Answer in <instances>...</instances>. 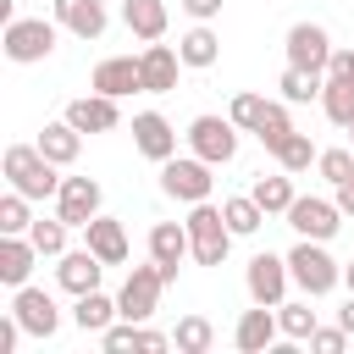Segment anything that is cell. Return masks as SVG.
Wrapping results in <instances>:
<instances>
[{"label": "cell", "instance_id": "9a60e30c", "mask_svg": "<svg viewBox=\"0 0 354 354\" xmlns=\"http://www.w3.org/2000/svg\"><path fill=\"white\" fill-rule=\"evenodd\" d=\"M55 216H61L66 227H88V221L100 216V183H94V177H61Z\"/></svg>", "mask_w": 354, "mask_h": 354}, {"label": "cell", "instance_id": "e575fe53", "mask_svg": "<svg viewBox=\"0 0 354 354\" xmlns=\"http://www.w3.org/2000/svg\"><path fill=\"white\" fill-rule=\"evenodd\" d=\"M266 105H271L266 94H249V88H243V94H232L227 116L238 122V133H260V116H266Z\"/></svg>", "mask_w": 354, "mask_h": 354}, {"label": "cell", "instance_id": "f35d334b", "mask_svg": "<svg viewBox=\"0 0 354 354\" xmlns=\"http://www.w3.org/2000/svg\"><path fill=\"white\" fill-rule=\"evenodd\" d=\"M310 348H315V354H343V348H348V332H343V326H315V332H310Z\"/></svg>", "mask_w": 354, "mask_h": 354}, {"label": "cell", "instance_id": "8d00e7d4", "mask_svg": "<svg viewBox=\"0 0 354 354\" xmlns=\"http://www.w3.org/2000/svg\"><path fill=\"white\" fill-rule=\"evenodd\" d=\"M28 205H33L28 194L6 188V199H0V232H28V227H33V210H28Z\"/></svg>", "mask_w": 354, "mask_h": 354}, {"label": "cell", "instance_id": "e0dca14e", "mask_svg": "<svg viewBox=\"0 0 354 354\" xmlns=\"http://www.w3.org/2000/svg\"><path fill=\"white\" fill-rule=\"evenodd\" d=\"M50 11H55V22H61L72 39H83V44H94V39L111 28V11H105V0H55Z\"/></svg>", "mask_w": 354, "mask_h": 354}, {"label": "cell", "instance_id": "ac0fdd59", "mask_svg": "<svg viewBox=\"0 0 354 354\" xmlns=\"http://www.w3.org/2000/svg\"><path fill=\"white\" fill-rule=\"evenodd\" d=\"M100 277H105V260L83 243V249H66L61 260H55V282H61V293H88V288H100Z\"/></svg>", "mask_w": 354, "mask_h": 354}, {"label": "cell", "instance_id": "ffe728a7", "mask_svg": "<svg viewBox=\"0 0 354 354\" xmlns=\"http://www.w3.org/2000/svg\"><path fill=\"white\" fill-rule=\"evenodd\" d=\"M88 88H100V94H111V100L138 94V88H144V77H138V55H105V61L88 72Z\"/></svg>", "mask_w": 354, "mask_h": 354}, {"label": "cell", "instance_id": "4316f807", "mask_svg": "<svg viewBox=\"0 0 354 354\" xmlns=\"http://www.w3.org/2000/svg\"><path fill=\"white\" fill-rule=\"evenodd\" d=\"M33 144H39V149H44L55 166H72V160H77V149H83V133H77V127L61 116V122H44Z\"/></svg>", "mask_w": 354, "mask_h": 354}, {"label": "cell", "instance_id": "4dcf8cb0", "mask_svg": "<svg viewBox=\"0 0 354 354\" xmlns=\"http://www.w3.org/2000/svg\"><path fill=\"white\" fill-rule=\"evenodd\" d=\"M171 348H177V354H210V348H216V326H210L205 315H183V321L171 326Z\"/></svg>", "mask_w": 354, "mask_h": 354}, {"label": "cell", "instance_id": "603a6c76", "mask_svg": "<svg viewBox=\"0 0 354 354\" xmlns=\"http://www.w3.org/2000/svg\"><path fill=\"white\" fill-rule=\"evenodd\" d=\"M116 315H122V304H116V299H105L100 288H88V293H77V299H72V326H77V332H94V337H100Z\"/></svg>", "mask_w": 354, "mask_h": 354}, {"label": "cell", "instance_id": "4fadbf2b", "mask_svg": "<svg viewBox=\"0 0 354 354\" xmlns=\"http://www.w3.org/2000/svg\"><path fill=\"white\" fill-rule=\"evenodd\" d=\"M66 122H72L77 133H116V127H122V105H116L111 94L88 88V94H77V100L66 105Z\"/></svg>", "mask_w": 354, "mask_h": 354}, {"label": "cell", "instance_id": "8fae6325", "mask_svg": "<svg viewBox=\"0 0 354 354\" xmlns=\"http://www.w3.org/2000/svg\"><path fill=\"white\" fill-rule=\"evenodd\" d=\"M11 315L22 321V332H28V337H55V332H61V310H55V299H50L44 288H33V282H22V288H17Z\"/></svg>", "mask_w": 354, "mask_h": 354}, {"label": "cell", "instance_id": "7402d4cb", "mask_svg": "<svg viewBox=\"0 0 354 354\" xmlns=\"http://www.w3.org/2000/svg\"><path fill=\"white\" fill-rule=\"evenodd\" d=\"M83 243H88V249H94L105 266H122V260H127V227H122L116 216H105V210H100V216L83 227Z\"/></svg>", "mask_w": 354, "mask_h": 354}, {"label": "cell", "instance_id": "f1b7e54d", "mask_svg": "<svg viewBox=\"0 0 354 354\" xmlns=\"http://www.w3.org/2000/svg\"><path fill=\"white\" fill-rule=\"evenodd\" d=\"M277 326H282L288 343H310V332L321 326V315L310 310V293H304V299H282V304H277Z\"/></svg>", "mask_w": 354, "mask_h": 354}, {"label": "cell", "instance_id": "f6af8a7d", "mask_svg": "<svg viewBox=\"0 0 354 354\" xmlns=\"http://www.w3.org/2000/svg\"><path fill=\"white\" fill-rule=\"evenodd\" d=\"M343 288H348V293H354V260H348V266H343Z\"/></svg>", "mask_w": 354, "mask_h": 354}, {"label": "cell", "instance_id": "836d02e7", "mask_svg": "<svg viewBox=\"0 0 354 354\" xmlns=\"http://www.w3.org/2000/svg\"><path fill=\"white\" fill-rule=\"evenodd\" d=\"M321 83H326V77L299 72V66H288V72L277 77V88H282V100H288V105H310V100H321Z\"/></svg>", "mask_w": 354, "mask_h": 354}, {"label": "cell", "instance_id": "277c9868", "mask_svg": "<svg viewBox=\"0 0 354 354\" xmlns=\"http://www.w3.org/2000/svg\"><path fill=\"white\" fill-rule=\"evenodd\" d=\"M288 271H293V288L310 293V299H326V293L343 282V266L326 254L321 238H299V243L288 249Z\"/></svg>", "mask_w": 354, "mask_h": 354}, {"label": "cell", "instance_id": "1f68e13d", "mask_svg": "<svg viewBox=\"0 0 354 354\" xmlns=\"http://www.w3.org/2000/svg\"><path fill=\"white\" fill-rule=\"evenodd\" d=\"M315 155H321V149H315V144H310V133H299V127L271 149V160H277L282 171H293V177H299V171H310V166H315Z\"/></svg>", "mask_w": 354, "mask_h": 354}, {"label": "cell", "instance_id": "d4e9b609", "mask_svg": "<svg viewBox=\"0 0 354 354\" xmlns=\"http://www.w3.org/2000/svg\"><path fill=\"white\" fill-rule=\"evenodd\" d=\"M177 55H183V66H194V72L216 66V61H221V39H216V28H210V22H194V28L177 39Z\"/></svg>", "mask_w": 354, "mask_h": 354}, {"label": "cell", "instance_id": "ee69618b", "mask_svg": "<svg viewBox=\"0 0 354 354\" xmlns=\"http://www.w3.org/2000/svg\"><path fill=\"white\" fill-rule=\"evenodd\" d=\"M337 326H343V332H348V337H354V293H348V304H343V310H337Z\"/></svg>", "mask_w": 354, "mask_h": 354}, {"label": "cell", "instance_id": "ab89813d", "mask_svg": "<svg viewBox=\"0 0 354 354\" xmlns=\"http://www.w3.org/2000/svg\"><path fill=\"white\" fill-rule=\"evenodd\" d=\"M177 6H183L194 22H216V17H221V0H177Z\"/></svg>", "mask_w": 354, "mask_h": 354}, {"label": "cell", "instance_id": "bcb514c9", "mask_svg": "<svg viewBox=\"0 0 354 354\" xmlns=\"http://www.w3.org/2000/svg\"><path fill=\"white\" fill-rule=\"evenodd\" d=\"M348 138H354V127H348Z\"/></svg>", "mask_w": 354, "mask_h": 354}, {"label": "cell", "instance_id": "7a4b0ae2", "mask_svg": "<svg viewBox=\"0 0 354 354\" xmlns=\"http://www.w3.org/2000/svg\"><path fill=\"white\" fill-rule=\"evenodd\" d=\"M55 39H61V22H55V17H11V22L0 28V50H6V61H17V66L50 61V55H55Z\"/></svg>", "mask_w": 354, "mask_h": 354}, {"label": "cell", "instance_id": "d6a6232c", "mask_svg": "<svg viewBox=\"0 0 354 354\" xmlns=\"http://www.w3.org/2000/svg\"><path fill=\"white\" fill-rule=\"evenodd\" d=\"M66 232H72V227H66L61 216H33V227H28V238H33V249H39L44 260H61V254H66Z\"/></svg>", "mask_w": 354, "mask_h": 354}, {"label": "cell", "instance_id": "6da1fadb", "mask_svg": "<svg viewBox=\"0 0 354 354\" xmlns=\"http://www.w3.org/2000/svg\"><path fill=\"white\" fill-rule=\"evenodd\" d=\"M0 171H6V183H11L17 194H28V199H55V194H61V166H55L39 144H11L6 160H0Z\"/></svg>", "mask_w": 354, "mask_h": 354}, {"label": "cell", "instance_id": "b9f144b4", "mask_svg": "<svg viewBox=\"0 0 354 354\" xmlns=\"http://www.w3.org/2000/svg\"><path fill=\"white\" fill-rule=\"evenodd\" d=\"M332 199H337V210H343V216H354V171H348V177L332 188Z\"/></svg>", "mask_w": 354, "mask_h": 354}, {"label": "cell", "instance_id": "2e32d148", "mask_svg": "<svg viewBox=\"0 0 354 354\" xmlns=\"http://www.w3.org/2000/svg\"><path fill=\"white\" fill-rule=\"evenodd\" d=\"M277 337H282V326H277V310H271V304L243 310V315H238V326H232L238 354H271V348H277Z\"/></svg>", "mask_w": 354, "mask_h": 354}, {"label": "cell", "instance_id": "44dd1931", "mask_svg": "<svg viewBox=\"0 0 354 354\" xmlns=\"http://www.w3.org/2000/svg\"><path fill=\"white\" fill-rule=\"evenodd\" d=\"M39 260H44V254L33 249L28 232H0V282H6V288H22Z\"/></svg>", "mask_w": 354, "mask_h": 354}, {"label": "cell", "instance_id": "30bf717a", "mask_svg": "<svg viewBox=\"0 0 354 354\" xmlns=\"http://www.w3.org/2000/svg\"><path fill=\"white\" fill-rule=\"evenodd\" d=\"M288 282H293V271H288V254H254L249 266H243V288H249V299L254 304H282L288 299Z\"/></svg>", "mask_w": 354, "mask_h": 354}, {"label": "cell", "instance_id": "5b68a950", "mask_svg": "<svg viewBox=\"0 0 354 354\" xmlns=\"http://www.w3.org/2000/svg\"><path fill=\"white\" fill-rule=\"evenodd\" d=\"M210 171H216V166L199 160L194 149H188V155H171V160H160V194L177 199V205H199V199H210V188H216Z\"/></svg>", "mask_w": 354, "mask_h": 354}, {"label": "cell", "instance_id": "52a82bcc", "mask_svg": "<svg viewBox=\"0 0 354 354\" xmlns=\"http://www.w3.org/2000/svg\"><path fill=\"white\" fill-rule=\"evenodd\" d=\"M171 282H166V271L149 260V266H133L127 271V282H122V293H116V304H122V315L127 321H149L155 310H160V293H166Z\"/></svg>", "mask_w": 354, "mask_h": 354}, {"label": "cell", "instance_id": "7c38bea8", "mask_svg": "<svg viewBox=\"0 0 354 354\" xmlns=\"http://www.w3.org/2000/svg\"><path fill=\"white\" fill-rule=\"evenodd\" d=\"M149 260L166 271V282H177L183 260H194V243H188V221H155V227H149Z\"/></svg>", "mask_w": 354, "mask_h": 354}, {"label": "cell", "instance_id": "f546056e", "mask_svg": "<svg viewBox=\"0 0 354 354\" xmlns=\"http://www.w3.org/2000/svg\"><path fill=\"white\" fill-rule=\"evenodd\" d=\"M221 216H227V227H232L238 238H254V232L266 227V210H260L254 194H232V199H221Z\"/></svg>", "mask_w": 354, "mask_h": 354}, {"label": "cell", "instance_id": "d590c367", "mask_svg": "<svg viewBox=\"0 0 354 354\" xmlns=\"http://www.w3.org/2000/svg\"><path fill=\"white\" fill-rule=\"evenodd\" d=\"M288 133H293V116H288V100H271V105H266V116H260V133H254V138H260L266 149H277V144H282Z\"/></svg>", "mask_w": 354, "mask_h": 354}, {"label": "cell", "instance_id": "83f0119b", "mask_svg": "<svg viewBox=\"0 0 354 354\" xmlns=\"http://www.w3.org/2000/svg\"><path fill=\"white\" fill-rule=\"evenodd\" d=\"M249 194L260 199V210H266V216H288V205L299 199V194H293V171H282V166H277L271 177L260 171V177L249 183Z\"/></svg>", "mask_w": 354, "mask_h": 354}, {"label": "cell", "instance_id": "ba28073f", "mask_svg": "<svg viewBox=\"0 0 354 354\" xmlns=\"http://www.w3.org/2000/svg\"><path fill=\"white\" fill-rule=\"evenodd\" d=\"M282 50H288V66H299V72H315V77H326V61H332V33L321 28V22H293L288 28V39H282Z\"/></svg>", "mask_w": 354, "mask_h": 354}, {"label": "cell", "instance_id": "5bb4252c", "mask_svg": "<svg viewBox=\"0 0 354 354\" xmlns=\"http://www.w3.org/2000/svg\"><path fill=\"white\" fill-rule=\"evenodd\" d=\"M133 149L160 166V160L177 155V127H171L160 111H138V116H133Z\"/></svg>", "mask_w": 354, "mask_h": 354}, {"label": "cell", "instance_id": "60d3db41", "mask_svg": "<svg viewBox=\"0 0 354 354\" xmlns=\"http://www.w3.org/2000/svg\"><path fill=\"white\" fill-rule=\"evenodd\" d=\"M17 337H28V332H22V321H17V315H6V321H0V354H11V348H17Z\"/></svg>", "mask_w": 354, "mask_h": 354}, {"label": "cell", "instance_id": "7bdbcfd3", "mask_svg": "<svg viewBox=\"0 0 354 354\" xmlns=\"http://www.w3.org/2000/svg\"><path fill=\"white\" fill-rule=\"evenodd\" d=\"M326 72H354V50H343V44H337V50H332V61H326Z\"/></svg>", "mask_w": 354, "mask_h": 354}, {"label": "cell", "instance_id": "484cf974", "mask_svg": "<svg viewBox=\"0 0 354 354\" xmlns=\"http://www.w3.org/2000/svg\"><path fill=\"white\" fill-rule=\"evenodd\" d=\"M321 111H326V122L354 127V72H326V83H321Z\"/></svg>", "mask_w": 354, "mask_h": 354}, {"label": "cell", "instance_id": "cb8c5ba5", "mask_svg": "<svg viewBox=\"0 0 354 354\" xmlns=\"http://www.w3.org/2000/svg\"><path fill=\"white\" fill-rule=\"evenodd\" d=\"M122 22L133 39L155 44V39H166V0H122Z\"/></svg>", "mask_w": 354, "mask_h": 354}, {"label": "cell", "instance_id": "74e56055", "mask_svg": "<svg viewBox=\"0 0 354 354\" xmlns=\"http://www.w3.org/2000/svg\"><path fill=\"white\" fill-rule=\"evenodd\" d=\"M315 171H321V177L337 188V183L354 171V149H321V155H315Z\"/></svg>", "mask_w": 354, "mask_h": 354}, {"label": "cell", "instance_id": "3957f363", "mask_svg": "<svg viewBox=\"0 0 354 354\" xmlns=\"http://www.w3.org/2000/svg\"><path fill=\"white\" fill-rule=\"evenodd\" d=\"M232 238H238V232L227 227L221 205H210V199L188 205V243H194V266H227Z\"/></svg>", "mask_w": 354, "mask_h": 354}, {"label": "cell", "instance_id": "9c48e42d", "mask_svg": "<svg viewBox=\"0 0 354 354\" xmlns=\"http://www.w3.org/2000/svg\"><path fill=\"white\" fill-rule=\"evenodd\" d=\"M288 227H293L299 238H321V243H332V238H337V227H343V210H337V199L299 194V199L288 205Z\"/></svg>", "mask_w": 354, "mask_h": 354}, {"label": "cell", "instance_id": "d6986e66", "mask_svg": "<svg viewBox=\"0 0 354 354\" xmlns=\"http://www.w3.org/2000/svg\"><path fill=\"white\" fill-rule=\"evenodd\" d=\"M177 72H183V55L171 50V44H144V55H138V77H144V94H171L177 88Z\"/></svg>", "mask_w": 354, "mask_h": 354}, {"label": "cell", "instance_id": "8992f818", "mask_svg": "<svg viewBox=\"0 0 354 354\" xmlns=\"http://www.w3.org/2000/svg\"><path fill=\"white\" fill-rule=\"evenodd\" d=\"M183 138H188V149H194L199 160H210V166H227V160L238 155V122H232V116H194Z\"/></svg>", "mask_w": 354, "mask_h": 354}]
</instances>
